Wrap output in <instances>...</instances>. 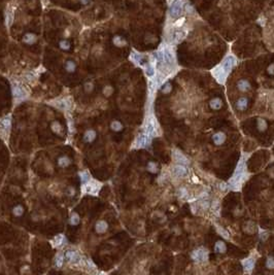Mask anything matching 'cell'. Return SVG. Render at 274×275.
I'll return each mask as SVG.
<instances>
[{"label": "cell", "instance_id": "cell-20", "mask_svg": "<svg viewBox=\"0 0 274 275\" xmlns=\"http://www.w3.org/2000/svg\"><path fill=\"white\" fill-rule=\"evenodd\" d=\"M96 139V132L94 130H88L83 135V140L86 142H93Z\"/></svg>", "mask_w": 274, "mask_h": 275}, {"label": "cell", "instance_id": "cell-15", "mask_svg": "<svg viewBox=\"0 0 274 275\" xmlns=\"http://www.w3.org/2000/svg\"><path fill=\"white\" fill-rule=\"evenodd\" d=\"M107 229H108V224L105 221H99L95 226V230L98 234H103V233L107 231Z\"/></svg>", "mask_w": 274, "mask_h": 275}, {"label": "cell", "instance_id": "cell-8", "mask_svg": "<svg viewBox=\"0 0 274 275\" xmlns=\"http://www.w3.org/2000/svg\"><path fill=\"white\" fill-rule=\"evenodd\" d=\"M65 259L69 263H73V264L77 263V262L80 260L79 255L74 250H67L65 254Z\"/></svg>", "mask_w": 274, "mask_h": 275}, {"label": "cell", "instance_id": "cell-39", "mask_svg": "<svg viewBox=\"0 0 274 275\" xmlns=\"http://www.w3.org/2000/svg\"><path fill=\"white\" fill-rule=\"evenodd\" d=\"M146 72L149 76H153L155 74V68L151 64H147V65L146 66Z\"/></svg>", "mask_w": 274, "mask_h": 275}, {"label": "cell", "instance_id": "cell-18", "mask_svg": "<svg viewBox=\"0 0 274 275\" xmlns=\"http://www.w3.org/2000/svg\"><path fill=\"white\" fill-rule=\"evenodd\" d=\"M185 37H186V32L185 31H175L172 35V41L174 43H178Z\"/></svg>", "mask_w": 274, "mask_h": 275}, {"label": "cell", "instance_id": "cell-4", "mask_svg": "<svg viewBox=\"0 0 274 275\" xmlns=\"http://www.w3.org/2000/svg\"><path fill=\"white\" fill-rule=\"evenodd\" d=\"M208 255H209V252L207 250H205V248H198V250L193 251L191 257L193 260L196 262H205V261H207Z\"/></svg>", "mask_w": 274, "mask_h": 275}, {"label": "cell", "instance_id": "cell-17", "mask_svg": "<svg viewBox=\"0 0 274 275\" xmlns=\"http://www.w3.org/2000/svg\"><path fill=\"white\" fill-rule=\"evenodd\" d=\"M214 251L218 254H225L227 251V245L224 241H217L214 244Z\"/></svg>", "mask_w": 274, "mask_h": 275}, {"label": "cell", "instance_id": "cell-10", "mask_svg": "<svg viewBox=\"0 0 274 275\" xmlns=\"http://www.w3.org/2000/svg\"><path fill=\"white\" fill-rule=\"evenodd\" d=\"M100 187H101V184L94 182L92 183L87 184L86 187H85V192L88 193V194H96V193L99 192Z\"/></svg>", "mask_w": 274, "mask_h": 275}, {"label": "cell", "instance_id": "cell-46", "mask_svg": "<svg viewBox=\"0 0 274 275\" xmlns=\"http://www.w3.org/2000/svg\"><path fill=\"white\" fill-rule=\"evenodd\" d=\"M104 95L105 96H110L111 94H112V88L111 87H109V86H107V87H105L104 88Z\"/></svg>", "mask_w": 274, "mask_h": 275}, {"label": "cell", "instance_id": "cell-23", "mask_svg": "<svg viewBox=\"0 0 274 275\" xmlns=\"http://www.w3.org/2000/svg\"><path fill=\"white\" fill-rule=\"evenodd\" d=\"M23 40H24V43H26L32 44V43H34L35 41H36V36H35L34 34H32V33H27L24 36Z\"/></svg>", "mask_w": 274, "mask_h": 275}, {"label": "cell", "instance_id": "cell-36", "mask_svg": "<svg viewBox=\"0 0 274 275\" xmlns=\"http://www.w3.org/2000/svg\"><path fill=\"white\" fill-rule=\"evenodd\" d=\"M63 262H64V257L63 255H58L56 257V262H55V264H56V266L58 268H61L63 265Z\"/></svg>", "mask_w": 274, "mask_h": 275}, {"label": "cell", "instance_id": "cell-50", "mask_svg": "<svg viewBox=\"0 0 274 275\" xmlns=\"http://www.w3.org/2000/svg\"><path fill=\"white\" fill-rule=\"evenodd\" d=\"M268 174L270 175V177H272V178H274V167L270 168L269 171H268Z\"/></svg>", "mask_w": 274, "mask_h": 275}, {"label": "cell", "instance_id": "cell-43", "mask_svg": "<svg viewBox=\"0 0 274 275\" xmlns=\"http://www.w3.org/2000/svg\"><path fill=\"white\" fill-rule=\"evenodd\" d=\"M259 237L262 241H266L269 237V233L266 232V231H261L260 234H259Z\"/></svg>", "mask_w": 274, "mask_h": 275}, {"label": "cell", "instance_id": "cell-11", "mask_svg": "<svg viewBox=\"0 0 274 275\" xmlns=\"http://www.w3.org/2000/svg\"><path fill=\"white\" fill-rule=\"evenodd\" d=\"M237 88L240 92L245 93L250 89V83L247 79H240V80H238V83H237Z\"/></svg>", "mask_w": 274, "mask_h": 275}, {"label": "cell", "instance_id": "cell-13", "mask_svg": "<svg viewBox=\"0 0 274 275\" xmlns=\"http://www.w3.org/2000/svg\"><path fill=\"white\" fill-rule=\"evenodd\" d=\"M249 106V99L246 97H240L236 102V107L238 110H245Z\"/></svg>", "mask_w": 274, "mask_h": 275}, {"label": "cell", "instance_id": "cell-38", "mask_svg": "<svg viewBox=\"0 0 274 275\" xmlns=\"http://www.w3.org/2000/svg\"><path fill=\"white\" fill-rule=\"evenodd\" d=\"M132 58H133V60H134L136 63H138V64H142L143 57L141 56V55L137 54V53H133V55H132Z\"/></svg>", "mask_w": 274, "mask_h": 275}, {"label": "cell", "instance_id": "cell-40", "mask_svg": "<svg viewBox=\"0 0 274 275\" xmlns=\"http://www.w3.org/2000/svg\"><path fill=\"white\" fill-rule=\"evenodd\" d=\"M171 91H172V86H171V83H165V85L163 86L162 92L164 94H169Z\"/></svg>", "mask_w": 274, "mask_h": 275}, {"label": "cell", "instance_id": "cell-44", "mask_svg": "<svg viewBox=\"0 0 274 275\" xmlns=\"http://www.w3.org/2000/svg\"><path fill=\"white\" fill-rule=\"evenodd\" d=\"M218 232L220 233V235L221 236H223L224 238H226V239H228L229 238V233L226 231V230H224L223 228H221V227H218Z\"/></svg>", "mask_w": 274, "mask_h": 275}, {"label": "cell", "instance_id": "cell-30", "mask_svg": "<svg viewBox=\"0 0 274 275\" xmlns=\"http://www.w3.org/2000/svg\"><path fill=\"white\" fill-rule=\"evenodd\" d=\"M14 95L16 98H23V97L25 96V92L23 91V89H22L21 87L17 86L14 89Z\"/></svg>", "mask_w": 274, "mask_h": 275}, {"label": "cell", "instance_id": "cell-19", "mask_svg": "<svg viewBox=\"0 0 274 275\" xmlns=\"http://www.w3.org/2000/svg\"><path fill=\"white\" fill-rule=\"evenodd\" d=\"M267 128H268V124H267L266 119H264L262 118H259V119H257V129L260 132L266 131Z\"/></svg>", "mask_w": 274, "mask_h": 275}, {"label": "cell", "instance_id": "cell-9", "mask_svg": "<svg viewBox=\"0 0 274 275\" xmlns=\"http://www.w3.org/2000/svg\"><path fill=\"white\" fill-rule=\"evenodd\" d=\"M173 173H174L175 176L183 177L188 174V169H186L183 164H179V165H176V166L173 168Z\"/></svg>", "mask_w": 274, "mask_h": 275}, {"label": "cell", "instance_id": "cell-16", "mask_svg": "<svg viewBox=\"0 0 274 275\" xmlns=\"http://www.w3.org/2000/svg\"><path fill=\"white\" fill-rule=\"evenodd\" d=\"M209 106L210 108H212L213 110H218L223 107V101L220 98H213L209 101Z\"/></svg>", "mask_w": 274, "mask_h": 275}, {"label": "cell", "instance_id": "cell-3", "mask_svg": "<svg viewBox=\"0 0 274 275\" xmlns=\"http://www.w3.org/2000/svg\"><path fill=\"white\" fill-rule=\"evenodd\" d=\"M211 72H212V75L215 77V79H217L220 83H225V80H226V79H227V76L229 74V72H227V71L225 70V68L221 65V64L215 67V68L212 69Z\"/></svg>", "mask_w": 274, "mask_h": 275}, {"label": "cell", "instance_id": "cell-6", "mask_svg": "<svg viewBox=\"0 0 274 275\" xmlns=\"http://www.w3.org/2000/svg\"><path fill=\"white\" fill-rule=\"evenodd\" d=\"M150 136L147 134H141L138 136L137 140H136V145L137 147H146L150 144Z\"/></svg>", "mask_w": 274, "mask_h": 275}, {"label": "cell", "instance_id": "cell-45", "mask_svg": "<svg viewBox=\"0 0 274 275\" xmlns=\"http://www.w3.org/2000/svg\"><path fill=\"white\" fill-rule=\"evenodd\" d=\"M56 106L60 109H65V108H67V102L65 101V100H63V101H58Z\"/></svg>", "mask_w": 274, "mask_h": 275}, {"label": "cell", "instance_id": "cell-28", "mask_svg": "<svg viewBox=\"0 0 274 275\" xmlns=\"http://www.w3.org/2000/svg\"><path fill=\"white\" fill-rule=\"evenodd\" d=\"M12 213L16 216H22V214L24 213V207L22 205H17L12 208Z\"/></svg>", "mask_w": 274, "mask_h": 275}, {"label": "cell", "instance_id": "cell-26", "mask_svg": "<svg viewBox=\"0 0 274 275\" xmlns=\"http://www.w3.org/2000/svg\"><path fill=\"white\" fill-rule=\"evenodd\" d=\"M146 169L150 173H157L158 170H159V168H158L157 163H155V162H149V164H147V166H146Z\"/></svg>", "mask_w": 274, "mask_h": 275}, {"label": "cell", "instance_id": "cell-21", "mask_svg": "<svg viewBox=\"0 0 274 275\" xmlns=\"http://www.w3.org/2000/svg\"><path fill=\"white\" fill-rule=\"evenodd\" d=\"M70 163H71V161H70L69 158H67V157H60L59 159H58V165L62 168L69 166Z\"/></svg>", "mask_w": 274, "mask_h": 275}, {"label": "cell", "instance_id": "cell-5", "mask_svg": "<svg viewBox=\"0 0 274 275\" xmlns=\"http://www.w3.org/2000/svg\"><path fill=\"white\" fill-rule=\"evenodd\" d=\"M221 65L224 67L225 70L227 71V72L230 73V71L232 70V68L236 65V58H235L234 56H231V55H230V56H227L224 59L223 62H222Z\"/></svg>", "mask_w": 274, "mask_h": 275}, {"label": "cell", "instance_id": "cell-27", "mask_svg": "<svg viewBox=\"0 0 274 275\" xmlns=\"http://www.w3.org/2000/svg\"><path fill=\"white\" fill-rule=\"evenodd\" d=\"M11 118L9 116H7V118H4L2 119L1 122H0V126H1L2 129H4V130H7V129H9V127H11Z\"/></svg>", "mask_w": 274, "mask_h": 275}, {"label": "cell", "instance_id": "cell-24", "mask_svg": "<svg viewBox=\"0 0 274 275\" xmlns=\"http://www.w3.org/2000/svg\"><path fill=\"white\" fill-rule=\"evenodd\" d=\"M110 128H111V130H112V131H115V132H120V131L123 130V125H122V123H121V122H119V121H114V122L111 123Z\"/></svg>", "mask_w": 274, "mask_h": 275}, {"label": "cell", "instance_id": "cell-35", "mask_svg": "<svg viewBox=\"0 0 274 275\" xmlns=\"http://www.w3.org/2000/svg\"><path fill=\"white\" fill-rule=\"evenodd\" d=\"M12 22H14V11H8L7 16H6V24H7L8 26H11Z\"/></svg>", "mask_w": 274, "mask_h": 275}, {"label": "cell", "instance_id": "cell-54", "mask_svg": "<svg viewBox=\"0 0 274 275\" xmlns=\"http://www.w3.org/2000/svg\"><path fill=\"white\" fill-rule=\"evenodd\" d=\"M69 195H74V189H72V187H70L69 189Z\"/></svg>", "mask_w": 274, "mask_h": 275}, {"label": "cell", "instance_id": "cell-1", "mask_svg": "<svg viewBox=\"0 0 274 275\" xmlns=\"http://www.w3.org/2000/svg\"><path fill=\"white\" fill-rule=\"evenodd\" d=\"M245 177H246L245 164H244V161H240L237 166L236 171H235V174L233 175V177L229 180V183H230L232 187L240 186V184L245 180Z\"/></svg>", "mask_w": 274, "mask_h": 275}, {"label": "cell", "instance_id": "cell-48", "mask_svg": "<svg viewBox=\"0 0 274 275\" xmlns=\"http://www.w3.org/2000/svg\"><path fill=\"white\" fill-rule=\"evenodd\" d=\"M93 88H94V86H93V83H87L86 85H85V90H86L87 92L92 91Z\"/></svg>", "mask_w": 274, "mask_h": 275}, {"label": "cell", "instance_id": "cell-32", "mask_svg": "<svg viewBox=\"0 0 274 275\" xmlns=\"http://www.w3.org/2000/svg\"><path fill=\"white\" fill-rule=\"evenodd\" d=\"M75 63L73 62V61H67V62L65 63V69L68 71V72H73V71L75 70Z\"/></svg>", "mask_w": 274, "mask_h": 275}, {"label": "cell", "instance_id": "cell-42", "mask_svg": "<svg viewBox=\"0 0 274 275\" xmlns=\"http://www.w3.org/2000/svg\"><path fill=\"white\" fill-rule=\"evenodd\" d=\"M60 47L62 48V50L67 51L70 48V43L67 40H62V41H60Z\"/></svg>", "mask_w": 274, "mask_h": 275}, {"label": "cell", "instance_id": "cell-7", "mask_svg": "<svg viewBox=\"0 0 274 275\" xmlns=\"http://www.w3.org/2000/svg\"><path fill=\"white\" fill-rule=\"evenodd\" d=\"M226 139H227V136H226V134L222 131H218V132H217V133H214L213 135H212V141H213V143L215 145L224 144Z\"/></svg>", "mask_w": 274, "mask_h": 275}, {"label": "cell", "instance_id": "cell-41", "mask_svg": "<svg viewBox=\"0 0 274 275\" xmlns=\"http://www.w3.org/2000/svg\"><path fill=\"white\" fill-rule=\"evenodd\" d=\"M178 195L180 198H183V199H186L189 197V194H188V192H186V190L185 189V187H180V189L178 190Z\"/></svg>", "mask_w": 274, "mask_h": 275}, {"label": "cell", "instance_id": "cell-25", "mask_svg": "<svg viewBox=\"0 0 274 275\" xmlns=\"http://www.w3.org/2000/svg\"><path fill=\"white\" fill-rule=\"evenodd\" d=\"M52 130H53L54 133H56V134H62L63 128L58 122H54L53 124H52Z\"/></svg>", "mask_w": 274, "mask_h": 275}, {"label": "cell", "instance_id": "cell-53", "mask_svg": "<svg viewBox=\"0 0 274 275\" xmlns=\"http://www.w3.org/2000/svg\"><path fill=\"white\" fill-rule=\"evenodd\" d=\"M186 11H189V12L193 11V7H191L190 5H186Z\"/></svg>", "mask_w": 274, "mask_h": 275}, {"label": "cell", "instance_id": "cell-14", "mask_svg": "<svg viewBox=\"0 0 274 275\" xmlns=\"http://www.w3.org/2000/svg\"><path fill=\"white\" fill-rule=\"evenodd\" d=\"M242 265L245 272H251L254 267V260L251 258H247L242 261Z\"/></svg>", "mask_w": 274, "mask_h": 275}, {"label": "cell", "instance_id": "cell-12", "mask_svg": "<svg viewBox=\"0 0 274 275\" xmlns=\"http://www.w3.org/2000/svg\"><path fill=\"white\" fill-rule=\"evenodd\" d=\"M173 158H174V160L178 164H183V165L189 164V160L178 151H173Z\"/></svg>", "mask_w": 274, "mask_h": 275}, {"label": "cell", "instance_id": "cell-51", "mask_svg": "<svg viewBox=\"0 0 274 275\" xmlns=\"http://www.w3.org/2000/svg\"><path fill=\"white\" fill-rule=\"evenodd\" d=\"M220 187H221V190H222V191H226V190L228 189V186H227V183H221V184H220Z\"/></svg>", "mask_w": 274, "mask_h": 275}, {"label": "cell", "instance_id": "cell-29", "mask_svg": "<svg viewBox=\"0 0 274 275\" xmlns=\"http://www.w3.org/2000/svg\"><path fill=\"white\" fill-rule=\"evenodd\" d=\"M79 221H80L79 215L77 214L76 212H73L71 214V216H70V219H69L70 224H71L72 226H76V225L79 224Z\"/></svg>", "mask_w": 274, "mask_h": 275}, {"label": "cell", "instance_id": "cell-49", "mask_svg": "<svg viewBox=\"0 0 274 275\" xmlns=\"http://www.w3.org/2000/svg\"><path fill=\"white\" fill-rule=\"evenodd\" d=\"M200 205H201V207L203 209H207L208 206H209V203H208V201H204V202H202Z\"/></svg>", "mask_w": 274, "mask_h": 275}, {"label": "cell", "instance_id": "cell-33", "mask_svg": "<svg viewBox=\"0 0 274 275\" xmlns=\"http://www.w3.org/2000/svg\"><path fill=\"white\" fill-rule=\"evenodd\" d=\"M114 43L117 47H123L126 44V41L124 38H122L121 36H115L114 37Z\"/></svg>", "mask_w": 274, "mask_h": 275}, {"label": "cell", "instance_id": "cell-22", "mask_svg": "<svg viewBox=\"0 0 274 275\" xmlns=\"http://www.w3.org/2000/svg\"><path fill=\"white\" fill-rule=\"evenodd\" d=\"M53 242H54L55 246L59 247V246H61V245L64 243V242H66V238L64 237L63 235H58V236H56V237L54 238Z\"/></svg>", "mask_w": 274, "mask_h": 275}, {"label": "cell", "instance_id": "cell-47", "mask_svg": "<svg viewBox=\"0 0 274 275\" xmlns=\"http://www.w3.org/2000/svg\"><path fill=\"white\" fill-rule=\"evenodd\" d=\"M267 72H268L270 75H274V63L270 64V65L268 66V68H267Z\"/></svg>", "mask_w": 274, "mask_h": 275}, {"label": "cell", "instance_id": "cell-37", "mask_svg": "<svg viewBox=\"0 0 274 275\" xmlns=\"http://www.w3.org/2000/svg\"><path fill=\"white\" fill-rule=\"evenodd\" d=\"M266 267L268 269H274V257H268L266 260Z\"/></svg>", "mask_w": 274, "mask_h": 275}, {"label": "cell", "instance_id": "cell-52", "mask_svg": "<svg viewBox=\"0 0 274 275\" xmlns=\"http://www.w3.org/2000/svg\"><path fill=\"white\" fill-rule=\"evenodd\" d=\"M183 22H185V19H183V18H182V19H180V20H178V21H177V22H176V23H175V25H176V26H182V25H180V24H182V23H183Z\"/></svg>", "mask_w": 274, "mask_h": 275}, {"label": "cell", "instance_id": "cell-2", "mask_svg": "<svg viewBox=\"0 0 274 275\" xmlns=\"http://www.w3.org/2000/svg\"><path fill=\"white\" fill-rule=\"evenodd\" d=\"M182 5H183V0H174L172 2L171 6H170L169 9V14L170 17L173 19H177L182 15Z\"/></svg>", "mask_w": 274, "mask_h": 275}, {"label": "cell", "instance_id": "cell-31", "mask_svg": "<svg viewBox=\"0 0 274 275\" xmlns=\"http://www.w3.org/2000/svg\"><path fill=\"white\" fill-rule=\"evenodd\" d=\"M256 225L254 224V223H247V224L244 226V230L247 232V233H250V234H253V233H254V231H256Z\"/></svg>", "mask_w": 274, "mask_h": 275}, {"label": "cell", "instance_id": "cell-34", "mask_svg": "<svg viewBox=\"0 0 274 275\" xmlns=\"http://www.w3.org/2000/svg\"><path fill=\"white\" fill-rule=\"evenodd\" d=\"M79 177H80V182H82V183H88L90 180V174L88 172H86V171H83V172H80L79 173Z\"/></svg>", "mask_w": 274, "mask_h": 275}, {"label": "cell", "instance_id": "cell-55", "mask_svg": "<svg viewBox=\"0 0 274 275\" xmlns=\"http://www.w3.org/2000/svg\"><path fill=\"white\" fill-rule=\"evenodd\" d=\"M89 1H90V0H80V2H82L83 4H88Z\"/></svg>", "mask_w": 274, "mask_h": 275}]
</instances>
